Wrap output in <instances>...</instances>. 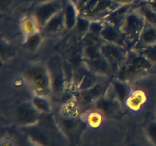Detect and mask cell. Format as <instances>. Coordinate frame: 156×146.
Returning <instances> with one entry per match:
<instances>
[{
    "mask_svg": "<svg viewBox=\"0 0 156 146\" xmlns=\"http://www.w3.org/2000/svg\"><path fill=\"white\" fill-rule=\"evenodd\" d=\"M111 83L95 82L79 93V100L85 105L94 104V102L106 94L109 90Z\"/></svg>",
    "mask_w": 156,
    "mask_h": 146,
    "instance_id": "cell-12",
    "label": "cell"
},
{
    "mask_svg": "<svg viewBox=\"0 0 156 146\" xmlns=\"http://www.w3.org/2000/svg\"><path fill=\"white\" fill-rule=\"evenodd\" d=\"M129 146H140V145H139V144H133Z\"/></svg>",
    "mask_w": 156,
    "mask_h": 146,
    "instance_id": "cell-34",
    "label": "cell"
},
{
    "mask_svg": "<svg viewBox=\"0 0 156 146\" xmlns=\"http://www.w3.org/2000/svg\"><path fill=\"white\" fill-rule=\"evenodd\" d=\"M146 135L149 141L153 146H156V120L149 121L146 124Z\"/></svg>",
    "mask_w": 156,
    "mask_h": 146,
    "instance_id": "cell-28",
    "label": "cell"
},
{
    "mask_svg": "<svg viewBox=\"0 0 156 146\" xmlns=\"http://www.w3.org/2000/svg\"><path fill=\"white\" fill-rule=\"evenodd\" d=\"M156 43V25L146 22L137 43L133 49L140 50Z\"/></svg>",
    "mask_w": 156,
    "mask_h": 146,
    "instance_id": "cell-18",
    "label": "cell"
},
{
    "mask_svg": "<svg viewBox=\"0 0 156 146\" xmlns=\"http://www.w3.org/2000/svg\"><path fill=\"white\" fill-rule=\"evenodd\" d=\"M19 27L23 37L31 33L41 31L39 23L37 22L36 18L29 12L21 18L19 21Z\"/></svg>",
    "mask_w": 156,
    "mask_h": 146,
    "instance_id": "cell-20",
    "label": "cell"
},
{
    "mask_svg": "<svg viewBox=\"0 0 156 146\" xmlns=\"http://www.w3.org/2000/svg\"><path fill=\"white\" fill-rule=\"evenodd\" d=\"M30 100L34 106L42 114H50L53 111V105L50 97L32 94Z\"/></svg>",
    "mask_w": 156,
    "mask_h": 146,
    "instance_id": "cell-21",
    "label": "cell"
},
{
    "mask_svg": "<svg viewBox=\"0 0 156 146\" xmlns=\"http://www.w3.org/2000/svg\"><path fill=\"white\" fill-rule=\"evenodd\" d=\"M66 30L65 18L63 11H60L55 15L41 29L43 34H56Z\"/></svg>",
    "mask_w": 156,
    "mask_h": 146,
    "instance_id": "cell-19",
    "label": "cell"
},
{
    "mask_svg": "<svg viewBox=\"0 0 156 146\" xmlns=\"http://www.w3.org/2000/svg\"><path fill=\"white\" fill-rule=\"evenodd\" d=\"M153 66V62L140 50L129 49L124 63L115 73V77L131 83L146 76Z\"/></svg>",
    "mask_w": 156,
    "mask_h": 146,
    "instance_id": "cell-1",
    "label": "cell"
},
{
    "mask_svg": "<svg viewBox=\"0 0 156 146\" xmlns=\"http://www.w3.org/2000/svg\"><path fill=\"white\" fill-rule=\"evenodd\" d=\"M63 2L64 18H65L66 30H74L80 12L77 5L73 0H62Z\"/></svg>",
    "mask_w": 156,
    "mask_h": 146,
    "instance_id": "cell-17",
    "label": "cell"
},
{
    "mask_svg": "<svg viewBox=\"0 0 156 146\" xmlns=\"http://www.w3.org/2000/svg\"><path fill=\"white\" fill-rule=\"evenodd\" d=\"M17 146H37L34 143L28 139L25 135L21 133V138H20L18 143H16Z\"/></svg>",
    "mask_w": 156,
    "mask_h": 146,
    "instance_id": "cell-30",
    "label": "cell"
},
{
    "mask_svg": "<svg viewBox=\"0 0 156 146\" xmlns=\"http://www.w3.org/2000/svg\"><path fill=\"white\" fill-rule=\"evenodd\" d=\"M86 1H87V0H84V2H83V4H84V3H85V2H86ZM83 4H82V5H83ZM81 7H82V6H81ZM81 7H80V8H81Z\"/></svg>",
    "mask_w": 156,
    "mask_h": 146,
    "instance_id": "cell-35",
    "label": "cell"
},
{
    "mask_svg": "<svg viewBox=\"0 0 156 146\" xmlns=\"http://www.w3.org/2000/svg\"><path fill=\"white\" fill-rule=\"evenodd\" d=\"M146 22L147 21L137 7L131 10L126 15L120 29L126 35L130 49L133 48L139 41Z\"/></svg>",
    "mask_w": 156,
    "mask_h": 146,
    "instance_id": "cell-5",
    "label": "cell"
},
{
    "mask_svg": "<svg viewBox=\"0 0 156 146\" xmlns=\"http://www.w3.org/2000/svg\"><path fill=\"white\" fill-rule=\"evenodd\" d=\"M93 106L94 109L100 112L104 116L108 118L120 116L123 109H124V106L115 98L113 94H109V90L94 102Z\"/></svg>",
    "mask_w": 156,
    "mask_h": 146,
    "instance_id": "cell-9",
    "label": "cell"
},
{
    "mask_svg": "<svg viewBox=\"0 0 156 146\" xmlns=\"http://www.w3.org/2000/svg\"><path fill=\"white\" fill-rule=\"evenodd\" d=\"M50 72L52 81L53 93L61 94L66 88V78L62 60L59 56H55L50 60V65H47Z\"/></svg>",
    "mask_w": 156,
    "mask_h": 146,
    "instance_id": "cell-10",
    "label": "cell"
},
{
    "mask_svg": "<svg viewBox=\"0 0 156 146\" xmlns=\"http://www.w3.org/2000/svg\"><path fill=\"white\" fill-rule=\"evenodd\" d=\"M18 129L21 133L37 146H61L56 134V131L59 129V126L52 129L47 124H42L40 120L36 124L18 127Z\"/></svg>",
    "mask_w": 156,
    "mask_h": 146,
    "instance_id": "cell-3",
    "label": "cell"
},
{
    "mask_svg": "<svg viewBox=\"0 0 156 146\" xmlns=\"http://www.w3.org/2000/svg\"><path fill=\"white\" fill-rule=\"evenodd\" d=\"M57 120H56L61 132L65 135L66 139L71 140V137H74L79 128L82 126V120L76 116L66 114L65 113H59Z\"/></svg>",
    "mask_w": 156,
    "mask_h": 146,
    "instance_id": "cell-11",
    "label": "cell"
},
{
    "mask_svg": "<svg viewBox=\"0 0 156 146\" xmlns=\"http://www.w3.org/2000/svg\"><path fill=\"white\" fill-rule=\"evenodd\" d=\"M24 1V3H26V4L28 5L29 6L30 5V0H23Z\"/></svg>",
    "mask_w": 156,
    "mask_h": 146,
    "instance_id": "cell-33",
    "label": "cell"
},
{
    "mask_svg": "<svg viewBox=\"0 0 156 146\" xmlns=\"http://www.w3.org/2000/svg\"><path fill=\"white\" fill-rule=\"evenodd\" d=\"M105 21H102V20H94V21H91L89 30H88V33L87 34L91 36V40L94 41V39H97L99 40L103 41L101 38V33L102 30H103L104 27H105Z\"/></svg>",
    "mask_w": 156,
    "mask_h": 146,
    "instance_id": "cell-26",
    "label": "cell"
},
{
    "mask_svg": "<svg viewBox=\"0 0 156 146\" xmlns=\"http://www.w3.org/2000/svg\"><path fill=\"white\" fill-rule=\"evenodd\" d=\"M91 23V20L90 18L84 16L82 14H79L74 28V30H76V33H77L78 36L82 37L86 36L89 30Z\"/></svg>",
    "mask_w": 156,
    "mask_h": 146,
    "instance_id": "cell-24",
    "label": "cell"
},
{
    "mask_svg": "<svg viewBox=\"0 0 156 146\" xmlns=\"http://www.w3.org/2000/svg\"><path fill=\"white\" fill-rule=\"evenodd\" d=\"M101 52L102 56L108 61L116 73L124 63L127 56L128 49L117 44L103 42L101 44Z\"/></svg>",
    "mask_w": 156,
    "mask_h": 146,
    "instance_id": "cell-8",
    "label": "cell"
},
{
    "mask_svg": "<svg viewBox=\"0 0 156 146\" xmlns=\"http://www.w3.org/2000/svg\"><path fill=\"white\" fill-rule=\"evenodd\" d=\"M141 1L142 0H137L135 2L131 3V4L122 5L121 6L115 9L112 13L110 14L104 21H106V22L111 23V24H114L116 27L121 28L123 21H124L128 13L131 10L137 7Z\"/></svg>",
    "mask_w": 156,
    "mask_h": 146,
    "instance_id": "cell-16",
    "label": "cell"
},
{
    "mask_svg": "<svg viewBox=\"0 0 156 146\" xmlns=\"http://www.w3.org/2000/svg\"><path fill=\"white\" fill-rule=\"evenodd\" d=\"M121 5L115 0H87L79 8V12L91 21H104L110 14Z\"/></svg>",
    "mask_w": 156,
    "mask_h": 146,
    "instance_id": "cell-4",
    "label": "cell"
},
{
    "mask_svg": "<svg viewBox=\"0 0 156 146\" xmlns=\"http://www.w3.org/2000/svg\"><path fill=\"white\" fill-rule=\"evenodd\" d=\"M47 1H51V0H30V5L37 4V3L44 2H47Z\"/></svg>",
    "mask_w": 156,
    "mask_h": 146,
    "instance_id": "cell-32",
    "label": "cell"
},
{
    "mask_svg": "<svg viewBox=\"0 0 156 146\" xmlns=\"http://www.w3.org/2000/svg\"><path fill=\"white\" fill-rule=\"evenodd\" d=\"M44 40V34L41 31L31 33L23 37V45L29 52H35L39 49Z\"/></svg>",
    "mask_w": 156,
    "mask_h": 146,
    "instance_id": "cell-22",
    "label": "cell"
},
{
    "mask_svg": "<svg viewBox=\"0 0 156 146\" xmlns=\"http://www.w3.org/2000/svg\"><path fill=\"white\" fill-rule=\"evenodd\" d=\"M105 24L101 33V38L104 42L111 43L121 46L129 50V45L124 34L120 27L114 26V24L105 21Z\"/></svg>",
    "mask_w": 156,
    "mask_h": 146,
    "instance_id": "cell-14",
    "label": "cell"
},
{
    "mask_svg": "<svg viewBox=\"0 0 156 146\" xmlns=\"http://www.w3.org/2000/svg\"><path fill=\"white\" fill-rule=\"evenodd\" d=\"M62 0H51L32 5L29 7L28 12L36 18L42 29L55 15L62 10Z\"/></svg>",
    "mask_w": 156,
    "mask_h": 146,
    "instance_id": "cell-6",
    "label": "cell"
},
{
    "mask_svg": "<svg viewBox=\"0 0 156 146\" xmlns=\"http://www.w3.org/2000/svg\"><path fill=\"white\" fill-rule=\"evenodd\" d=\"M110 89L115 98L125 107L126 100L131 93L130 83L115 77L111 82Z\"/></svg>",
    "mask_w": 156,
    "mask_h": 146,
    "instance_id": "cell-15",
    "label": "cell"
},
{
    "mask_svg": "<svg viewBox=\"0 0 156 146\" xmlns=\"http://www.w3.org/2000/svg\"><path fill=\"white\" fill-rule=\"evenodd\" d=\"M82 61L84 67L91 74L102 77L111 76L113 74L115 75L111 64L104 56H101L91 59H82Z\"/></svg>",
    "mask_w": 156,
    "mask_h": 146,
    "instance_id": "cell-13",
    "label": "cell"
},
{
    "mask_svg": "<svg viewBox=\"0 0 156 146\" xmlns=\"http://www.w3.org/2000/svg\"><path fill=\"white\" fill-rule=\"evenodd\" d=\"M1 146H17L16 141L9 136H5L2 138Z\"/></svg>",
    "mask_w": 156,
    "mask_h": 146,
    "instance_id": "cell-31",
    "label": "cell"
},
{
    "mask_svg": "<svg viewBox=\"0 0 156 146\" xmlns=\"http://www.w3.org/2000/svg\"><path fill=\"white\" fill-rule=\"evenodd\" d=\"M138 50H140L143 54H144L154 64L156 63V43L152 46L144 47V48L140 49Z\"/></svg>",
    "mask_w": 156,
    "mask_h": 146,
    "instance_id": "cell-29",
    "label": "cell"
},
{
    "mask_svg": "<svg viewBox=\"0 0 156 146\" xmlns=\"http://www.w3.org/2000/svg\"><path fill=\"white\" fill-rule=\"evenodd\" d=\"M44 114L34 106L30 100L18 103L15 110V123L18 127L27 126L39 123Z\"/></svg>",
    "mask_w": 156,
    "mask_h": 146,
    "instance_id": "cell-7",
    "label": "cell"
},
{
    "mask_svg": "<svg viewBox=\"0 0 156 146\" xmlns=\"http://www.w3.org/2000/svg\"><path fill=\"white\" fill-rule=\"evenodd\" d=\"M24 3L23 0H0V12L2 15H9Z\"/></svg>",
    "mask_w": 156,
    "mask_h": 146,
    "instance_id": "cell-25",
    "label": "cell"
},
{
    "mask_svg": "<svg viewBox=\"0 0 156 146\" xmlns=\"http://www.w3.org/2000/svg\"><path fill=\"white\" fill-rule=\"evenodd\" d=\"M101 44H98L97 42L91 41L90 43L86 44L82 49V59H95L101 56Z\"/></svg>",
    "mask_w": 156,
    "mask_h": 146,
    "instance_id": "cell-23",
    "label": "cell"
},
{
    "mask_svg": "<svg viewBox=\"0 0 156 146\" xmlns=\"http://www.w3.org/2000/svg\"><path fill=\"white\" fill-rule=\"evenodd\" d=\"M22 76L32 91V94L50 97L53 88L47 65L41 62L29 64L23 70Z\"/></svg>",
    "mask_w": 156,
    "mask_h": 146,
    "instance_id": "cell-2",
    "label": "cell"
},
{
    "mask_svg": "<svg viewBox=\"0 0 156 146\" xmlns=\"http://www.w3.org/2000/svg\"><path fill=\"white\" fill-rule=\"evenodd\" d=\"M103 116H104L100 112L94 109V111H91V112L88 113L86 114V116L84 120V122L86 123L87 125H88L90 127L95 129V128L100 126Z\"/></svg>",
    "mask_w": 156,
    "mask_h": 146,
    "instance_id": "cell-27",
    "label": "cell"
}]
</instances>
